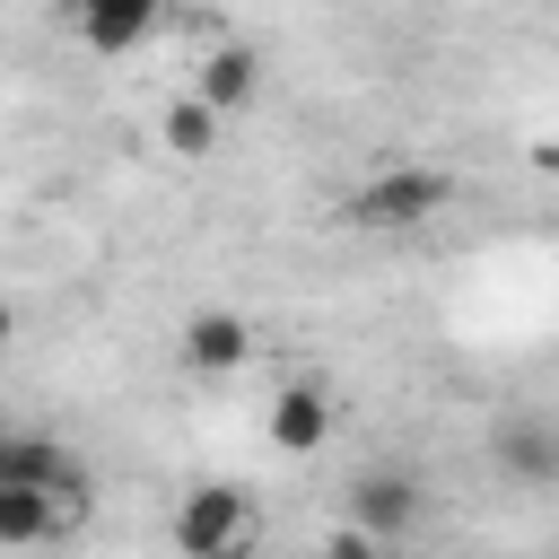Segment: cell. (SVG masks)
<instances>
[{
    "label": "cell",
    "mask_w": 559,
    "mask_h": 559,
    "mask_svg": "<svg viewBox=\"0 0 559 559\" xmlns=\"http://www.w3.org/2000/svg\"><path fill=\"white\" fill-rule=\"evenodd\" d=\"M157 26H166L157 0H79V9H70V44H87V52H105V61H114V52H140Z\"/></svg>",
    "instance_id": "5b68a950"
},
{
    "label": "cell",
    "mask_w": 559,
    "mask_h": 559,
    "mask_svg": "<svg viewBox=\"0 0 559 559\" xmlns=\"http://www.w3.org/2000/svg\"><path fill=\"white\" fill-rule=\"evenodd\" d=\"M9 341H17V306L0 297V349H9Z\"/></svg>",
    "instance_id": "7c38bea8"
},
{
    "label": "cell",
    "mask_w": 559,
    "mask_h": 559,
    "mask_svg": "<svg viewBox=\"0 0 559 559\" xmlns=\"http://www.w3.org/2000/svg\"><path fill=\"white\" fill-rule=\"evenodd\" d=\"M445 201H454V183H445L437 166H384V175H367V183L341 201V218H349L358 236H411V227H428Z\"/></svg>",
    "instance_id": "6da1fadb"
},
{
    "label": "cell",
    "mask_w": 559,
    "mask_h": 559,
    "mask_svg": "<svg viewBox=\"0 0 559 559\" xmlns=\"http://www.w3.org/2000/svg\"><path fill=\"white\" fill-rule=\"evenodd\" d=\"M262 428H271V445H280V454H314V445L332 437V393L297 376V384H280V393H271V419H262Z\"/></svg>",
    "instance_id": "ba28073f"
},
{
    "label": "cell",
    "mask_w": 559,
    "mask_h": 559,
    "mask_svg": "<svg viewBox=\"0 0 559 559\" xmlns=\"http://www.w3.org/2000/svg\"><path fill=\"white\" fill-rule=\"evenodd\" d=\"M157 140H166L175 157H210V148H218V114H210V105H201V96L183 87V96H175V105L157 114Z\"/></svg>",
    "instance_id": "30bf717a"
},
{
    "label": "cell",
    "mask_w": 559,
    "mask_h": 559,
    "mask_svg": "<svg viewBox=\"0 0 559 559\" xmlns=\"http://www.w3.org/2000/svg\"><path fill=\"white\" fill-rule=\"evenodd\" d=\"M419 515H428V489H419L411 472L376 463V472L349 480V533H367V542H402Z\"/></svg>",
    "instance_id": "3957f363"
},
{
    "label": "cell",
    "mask_w": 559,
    "mask_h": 559,
    "mask_svg": "<svg viewBox=\"0 0 559 559\" xmlns=\"http://www.w3.org/2000/svg\"><path fill=\"white\" fill-rule=\"evenodd\" d=\"M44 533H61V498H44V489H0V550H35Z\"/></svg>",
    "instance_id": "9c48e42d"
},
{
    "label": "cell",
    "mask_w": 559,
    "mask_h": 559,
    "mask_svg": "<svg viewBox=\"0 0 559 559\" xmlns=\"http://www.w3.org/2000/svg\"><path fill=\"white\" fill-rule=\"evenodd\" d=\"M175 349H183V367H192V376H236V367L253 358V323H245V314H227V306H201V314L183 323V341H175Z\"/></svg>",
    "instance_id": "8992f818"
},
{
    "label": "cell",
    "mask_w": 559,
    "mask_h": 559,
    "mask_svg": "<svg viewBox=\"0 0 559 559\" xmlns=\"http://www.w3.org/2000/svg\"><path fill=\"white\" fill-rule=\"evenodd\" d=\"M253 87H262V52L253 44H210L201 52V70H192V96L227 122L236 105H253Z\"/></svg>",
    "instance_id": "52a82bcc"
},
{
    "label": "cell",
    "mask_w": 559,
    "mask_h": 559,
    "mask_svg": "<svg viewBox=\"0 0 559 559\" xmlns=\"http://www.w3.org/2000/svg\"><path fill=\"white\" fill-rule=\"evenodd\" d=\"M323 559H384V542H367V533H349V524H341V533L323 542Z\"/></svg>",
    "instance_id": "8fae6325"
},
{
    "label": "cell",
    "mask_w": 559,
    "mask_h": 559,
    "mask_svg": "<svg viewBox=\"0 0 559 559\" xmlns=\"http://www.w3.org/2000/svg\"><path fill=\"white\" fill-rule=\"evenodd\" d=\"M0 445H9V437H0Z\"/></svg>",
    "instance_id": "4fadbf2b"
},
{
    "label": "cell",
    "mask_w": 559,
    "mask_h": 559,
    "mask_svg": "<svg viewBox=\"0 0 559 559\" xmlns=\"http://www.w3.org/2000/svg\"><path fill=\"white\" fill-rule=\"evenodd\" d=\"M253 498L236 480H201L175 498V550L183 559H253Z\"/></svg>",
    "instance_id": "7a4b0ae2"
},
{
    "label": "cell",
    "mask_w": 559,
    "mask_h": 559,
    "mask_svg": "<svg viewBox=\"0 0 559 559\" xmlns=\"http://www.w3.org/2000/svg\"><path fill=\"white\" fill-rule=\"evenodd\" d=\"M489 463H498L515 489H550V480H559V419L507 411V419L489 428Z\"/></svg>",
    "instance_id": "277c9868"
}]
</instances>
